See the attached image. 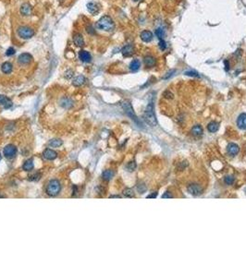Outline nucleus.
Segmentation results:
<instances>
[{
	"label": "nucleus",
	"instance_id": "41",
	"mask_svg": "<svg viewBox=\"0 0 246 277\" xmlns=\"http://www.w3.org/2000/svg\"><path fill=\"white\" fill-rule=\"evenodd\" d=\"M168 198H172V195L169 194V192H166L162 195V199H168Z\"/></svg>",
	"mask_w": 246,
	"mask_h": 277
},
{
	"label": "nucleus",
	"instance_id": "5",
	"mask_svg": "<svg viewBox=\"0 0 246 277\" xmlns=\"http://www.w3.org/2000/svg\"><path fill=\"white\" fill-rule=\"evenodd\" d=\"M121 106L123 108V110L125 111V113L128 115V117H130L132 120H134L135 122H138V119H137V117L135 115V112L133 110V107L131 105V104L129 102V101H124L122 104H121Z\"/></svg>",
	"mask_w": 246,
	"mask_h": 277
},
{
	"label": "nucleus",
	"instance_id": "8",
	"mask_svg": "<svg viewBox=\"0 0 246 277\" xmlns=\"http://www.w3.org/2000/svg\"><path fill=\"white\" fill-rule=\"evenodd\" d=\"M187 190L190 194L193 196H198L203 192V189L198 184H190L187 187Z\"/></svg>",
	"mask_w": 246,
	"mask_h": 277
},
{
	"label": "nucleus",
	"instance_id": "9",
	"mask_svg": "<svg viewBox=\"0 0 246 277\" xmlns=\"http://www.w3.org/2000/svg\"><path fill=\"white\" fill-rule=\"evenodd\" d=\"M86 8H87V10L89 11V13H91L92 15H97L100 11V5L95 1H91L89 3H87Z\"/></svg>",
	"mask_w": 246,
	"mask_h": 277
},
{
	"label": "nucleus",
	"instance_id": "12",
	"mask_svg": "<svg viewBox=\"0 0 246 277\" xmlns=\"http://www.w3.org/2000/svg\"><path fill=\"white\" fill-rule=\"evenodd\" d=\"M140 37H141V39H142V41H144L145 43H149L153 40L154 34H153L152 31L146 30V31H143L142 32H141Z\"/></svg>",
	"mask_w": 246,
	"mask_h": 277
},
{
	"label": "nucleus",
	"instance_id": "10",
	"mask_svg": "<svg viewBox=\"0 0 246 277\" xmlns=\"http://www.w3.org/2000/svg\"><path fill=\"white\" fill-rule=\"evenodd\" d=\"M79 58L84 63H90L92 61V55H91V54L88 51H85V50H81L79 52Z\"/></svg>",
	"mask_w": 246,
	"mask_h": 277
},
{
	"label": "nucleus",
	"instance_id": "46",
	"mask_svg": "<svg viewBox=\"0 0 246 277\" xmlns=\"http://www.w3.org/2000/svg\"><path fill=\"white\" fill-rule=\"evenodd\" d=\"M132 1H134V2H137V1H139V0H132Z\"/></svg>",
	"mask_w": 246,
	"mask_h": 277
},
{
	"label": "nucleus",
	"instance_id": "37",
	"mask_svg": "<svg viewBox=\"0 0 246 277\" xmlns=\"http://www.w3.org/2000/svg\"><path fill=\"white\" fill-rule=\"evenodd\" d=\"M138 190L140 191V193H144L146 190V187L144 184H140V185H138Z\"/></svg>",
	"mask_w": 246,
	"mask_h": 277
},
{
	"label": "nucleus",
	"instance_id": "48",
	"mask_svg": "<svg viewBox=\"0 0 246 277\" xmlns=\"http://www.w3.org/2000/svg\"><path fill=\"white\" fill-rule=\"evenodd\" d=\"M0 160H1V154H0Z\"/></svg>",
	"mask_w": 246,
	"mask_h": 277
},
{
	"label": "nucleus",
	"instance_id": "21",
	"mask_svg": "<svg viewBox=\"0 0 246 277\" xmlns=\"http://www.w3.org/2000/svg\"><path fill=\"white\" fill-rule=\"evenodd\" d=\"M12 69H13V66H12V64L9 63V62H4V63L2 64V66H1V70H2V72L5 73V74H9V73H11Z\"/></svg>",
	"mask_w": 246,
	"mask_h": 277
},
{
	"label": "nucleus",
	"instance_id": "38",
	"mask_svg": "<svg viewBox=\"0 0 246 277\" xmlns=\"http://www.w3.org/2000/svg\"><path fill=\"white\" fill-rule=\"evenodd\" d=\"M73 76V71L72 70H68L66 73H65V77L67 78V79H70Z\"/></svg>",
	"mask_w": 246,
	"mask_h": 277
},
{
	"label": "nucleus",
	"instance_id": "17",
	"mask_svg": "<svg viewBox=\"0 0 246 277\" xmlns=\"http://www.w3.org/2000/svg\"><path fill=\"white\" fill-rule=\"evenodd\" d=\"M0 105H3L6 109H8L12 106V101L8 97L0 94Z\"/></svg>",
	"mask_w": 246,
	"mask_h": 277
},
{
	"label": "nucleus",
	"instance_id": "35",
	"mask_svg": "<svg viewBox=\"0 0 246 277\" xmlns=\"http://www.w3.org/2000/svg\"><path fill=\"white\" fill-rule=\"evenodd\" d=\"M40 177H41V174L36 173V174H34V175L31 176L29 177V180H31V181H37V180L40 179Z\"/></svg>",
	"mask_w": 246,
	"mask_h": 277
},
{
	"label": "nucleus",
	"instance_id": "15",
	"mask_svg": "<svg viewBox=\"0 0 246 277\" xmlns=\"http://www.w3.org/2000/svg\"><path fill=\"white\" fill-rule=\"evenodd\" d=\"M227 151H228V153L231 154V155H237L239 151H240V148L237 144L235 143H230L227 147Z\"/></svg>",
	"mask_w": 246,
	"mask_h": 277
},
{
	"label": "nucleus",
	"instance_id": "1",
	"mask_svg": "<svg viewBox=\"0 0 246 277\" xmlns=\"http://www.w3.org/2000/svg\"><path fill=\"white\" fill-rule=\"evenodd\" d=\"M95 27L105 31H113L115 29V22L111 17L105 15L99 18L95 24Z\"/></svg>",
	"mask_w": 246,
	"mask_h": 277
},
{
	"label": "nucleus",
	"instance_id": "14",
	"mask_svg": "<svg viewBox=\"0 0 246 277\" xmlns=\"http://www.w3.org/2000/svg\"><path fill=\"white\" fill-rule=\"evenodd\" d=\"M73 43L76 46L78 47H82L84 46V39L81 33H75L73 35Z\"/></svg>",
	"mask_w": 246,
	"mask_h": 277
},
{
	"label": "nucleus",
	"instance_id": "27",
	"mask_svg": "<svg viewBox=\"0 0 246 277\" xmlns=\"http://www.w3.org/2000/svg\"><path fill=\"white\" fill-rule=\"evenodd\" d=\"M113 176H114V172H113L112 170H105V171H104L103 174H102L103 179L107 180V181L110 180V179L113 177Z\"/></svg>",
	"mask_w": 246,
	"mask_h": 277
},
{
	"label": "nucleus",
	"instance_id": "13",
	"mask_svg": "<svg viewBox=\"0 0 246 277\" xmlns=\"http://www.w3.org/2000/svg\"><path fill=\"white\" fill-rule=\"evenodd\" d=\"M20 12L22 16H25V17L30 16L32 12V8L29 3H24L22 5V7L20 8Z\"/></svg>",
	"mask_w": 246,
	"mask_h": 277
},
{
	"label": "nucleus",
	"instance_id": "45",
	"mask_svg": "<svg viewBox=\"0 0 246 277\" xmlns=\"http://www.w3.org/2000/svg\"><path fill=\"white\" fill-rule=\"evenodd\" d=\"M110 198H120V196H110Z\"/></svg>",
	"mask_w": 246,
	"mask_h": 277
},
{
	"label": "nucleus",
	"instance_id": "25",
	"mask_svg": "<svg viewBox=\"0 0 246 277\" xmlns=\"http://www.w3.org/2000/svg\"><path fill=\"white\" fill-rule=\"evenodd\" d=\"M33 167H34V164H33V162H32V159L27 160L23 163V166H22V168H23L24 171H31V170L33 169Z\"/></svg>",
	"mask_w": 246,
	"mask_h": 277
},
{
	"label": "nucleus",
	"instance_id": "18",
	"mask_svg": "<svg viewBox=\"0 0 246 277\" xmlns=\"http://www.w3.org/2000/svg\"><path fill=\"white\" fill-rule=\"evenodd\" d=\"M144 62L147 68H152L156 65V59L154 57H152V55H146V57H145Z\"/></svg>",
	"mask_w": 246,
	"mask_h": 277
},
{
	"label": "nucleus",
	"instance_id": "34",
	"mask_svg": "<svg viewBox=\"0 0 246 277\" xmlns=\"http://www.w3.org/2000/svg\"><path fill=\"white\" fill-rule=\"evenodd\" d=\"M184 74H185V75H187V76H191V77H200L199 74L196 71H193V70L186 71V72H184Z\"/></svg>",
	"mask_w": 246,
	"mask_h": 277
},
{
	"label": "nucleus",
	"instance_id": "19",
	"mask_svg": "<svg viewBox=\"0 0 246 277\" xmlns=\"http://www.w3.org/2000/svg\"><path fill=\"white\" fill-rule=\"evenodd\" d=\"M44 157L47 160H54L58 157V153L54 151V150H51V149H46L45 152H44Z\"/></svg>",
	"mask_w": 246,
	"mask_h": 277
},
{
	"label": "nucleus",
	"instance_id": "7",
	"mask_svg": "<svg viewBox=\"0 0 246 277\" xmlns=\"http://www.w3.org/2000/svg\"><path fill=\"white\" fill-rule=\"evenodd\" d=\"M32 54L29 53H22L19 55L18 58V63L20 65H29L32 61Z\"/></svg>",
	"mask_w": 246,
	"mask_h": 277
},
{
	"label": "nucleus",
	"instance_id": "6",
	"mask_svg": "<svg viewBox=\"0 0 246 277\" xmlns=\"http://www.w3.org/2000/svg\"><path fill=\"white\" fill-rule=\"evenodd\" d=\"M3 153L5 155V157H7V158H9V159L13 158L17 154V148H16V146L13 145V144H8L4 148Z\"/></svg>",
	"mask_w": 246,
	"mask_h": 277
},
{
	"label": "nucleus",
	"instance_id": "42",
	"mask_svg": "<svg viewBox=\"0 0 246 277\" xmlns=\"http://www.w3.org/2000/svg\"><path fill=\"white\" fill-rule=\"evenodd\" d=\"M174 72H175V70H174V69H173V70H170V71L168 73V75H166V76L164 77V79H168L170 76H172V75H173V73H174Z\"/></svg>",
	"mask_w": 246,
	"mask_h": 277
},
{
	"label": "nucleus",
	"instance_id": "40",
	"mask_svg": "<svg viewBox=\"0 0 246 277\" xmlns=\"http://www.w3.org/2000/svg\"><path fill=\"white\" fill-rule=\"evenodd\" d=\"M164 96H165L166 98H173V94H171V92H169L168 91H167L164 92Z\"/></svg>",
	"mask_w": 246,
	"mask_h": 277
},
{
	"label": "nucleus",
	"instance_id": "39",
	"mask_svg": "<svg viewBox=\"0 0 246 277\" xmlns=\"http://www.w3.org/2000/svg\"><path fill=\"white\" fill-rule=\"evenodd\" d=\"M86 31H87L88 33H90V34H94V33L95 32V30H94V28H93L92 26H88V27L86 28Z\"/></svg>",
	"mask_w": 246,
	"mask_h": 277
},
{
	"label": "nucleus",
	"instance_id": "29",
	"mask_svg": "<svg viewBox=\"0 0 246 277\" xmlns=\"http://www.w3.org/2000/svg\"><path fill=\"white\" fill-rule=\"evenodd\" d=\"M155 35H156V37L159 40H162L164 37H165V31H164V30L163 29H161V28H157L156 30H155Z\"/></svg>",
	"mask_w": 246,
	"mask_h": 277
},
{
	"label": "nucleus",
	"instance_id": "26",
	"mask_svg": "<svg viewBox=\"0 0 246 277\" xmlns=\"http://www.w3.org/2000/svg\"><path fill=\"white\" fill-rule=\"evenodd\" d=\"M191 133L194 136H200L203 134V127L200 125H196L194 127H192L191 128Z\"/></svg>",
	"mask_w": 246,
	"mask_h": 277
},
{
	"label": "nucleus",
	"instance_id": "16",
	"mask_svg": "<svg viewBox=\"0 0 246 277\" xmlns=\"http://www.w3.org/2000/svg\"><path fill=\"white\" fill-rule=\"evenodd\" d=\"M237 126L241 129H246V113H242L237 119Z\"/></svg>",
	"mask_w": 246,
	"mask_h": 277
},
{
	"label": "nucleus",
	"instance_id": "47",
	"mask_svg": "<svg viewBox=\"0 0 246 277\" xmlns=\"http://www.w3.org/2000/svg\"><path fill=\"white\" fill-rule=\"evenodd\" d=\"M0 198H3V196H1V195H0Z\"/></svg>",
	"mask_w": 246,
	"mask_h": 277
},
{
	"label": "nucleus",
	"instance_id": "33",
	"mask_svg": "<svg viewBox=\"0 0 246 277\" xmlns=\"http://www.w3.org/2000/svg\"><path fill=\"white\" fill-rule=\"evenodd\" d=\"M225 183L227 185H232L234 183V177L231 176H228L225 177Z\"/></svg>",
	"mask_w": 246,
	"mask_h": 277
},
{
	"label": "nucleus",
	"instance_id": "28",
	"mask_svg": "<svg viewBox=\"0 0 246 277\" xmlns=\"http://www.w3.org/2000/svg\"><path fill=\"white\" fill-rule=\"evenodd\" d=\"M62 143H63L62 140H59V139H54V140H51L49 141V145H50L51 147H54V148L61 146Z\"/></svg>",
	"mask_w": 246,
	"mask_h": 277
},
{
	"label": "nucleus",
	"instance_id": "2",
	"mask_svg": "<svg viewBox=\"0 0 246 277\" xmlns=\"http://www.w3.org/2000/svg\"><path fill=\"white\" fill-rule=\"evenodd\" d=\"M144 118L146 121V123L152 127H155L157 125V120H156V117L155 114V108H154V102L150 101L149 104H147L145 111V115H144Z\"/></svg>",
	"mask_w": 246,
	"mask_h": 277
},
{
	"label": "nucleus",
	"instance_id": "23",
	"mask_svg": "<svg viewBox=\"0 0 246 277\" xmlns=\"http://www.w3.org/2000/svg\"><path fill=\"white\" fill-rule=\"evenodd\" d=\"M218 127H219L218 123H217V122H215V121L210 122V123L208 124V126H207V129H208V130H209L210 132H212V133L217 132V131L218 130Z\"/></svg>",
	"mask_w": 246,
	"mask_h": 277
},
{
	"label": "nucleus",
	"instance_id": "3",
	"mask_svg": "<svg viewBox=\"0 0 246 277\" xmlns=\"http://www.w3.org/2000/svg\"><path fill=\"white\" fill-rule=\"evenodd\" d=\"M61 190L60 182L57 179H53L49 181L47 187H46V193L49 196H57Z\"/></svg>",
	"mask_w": 246,
	"mask_h": 277
},
{
	"label": "nucleus",
	"instance_id": "4",
	"mask_svg": "<svg viewBox=\"0 0 246 277\" xmlns=\"http://www.w3.org/2000/svg\"><path fill=\"white\" fill-rule=\"evenodd\" d=\"M17 34L19 35L22 39L27 40V39L32 38V37L34 35V31L31 27L21 26V27L18 28V30H17Z\"/></svg>",
	"mask_w": 246,
	"mask_h": 277
},
{
	"label": "nucleus",
	"instance_id": "24",
	"mask_svg": "<svg viewBox=\"0 0 246 277\" xmlns=\"http://www.w3.org/2000/svg\"><path fill=\"white\" fill-rule=\"evenodd\" d=\"M140 67H141V62H140V60H138V59L132 60V61L131 62V64H130V69H131L132 72H135V71L139 70Z\"/></svg>",
	"mask_w": 246,
	"mask_h": 277
},
{
	"label": "nucleus",
	"instance_id": "31",
	"mask_svg": "<svg viewBox=\"0 0 246 277\" xmlns=\"http://www.w3.org/2000/svg\"><path fill=\"white\" fill-rule=\"evenodd\" d=\"M158 47L160 48L161 51H165V50L167 49V47H168L166 41L163 40V39H162V40H159V43H158Z\"/></svg>",
	"mask_w": 246,
	"mask_h": 277
},
{
	"label": "nucleus",
	"instance_id": "32",
	"mask_svg": "<svg viewBox=\"0 0 246 277\" xmlns=\"http://www.w3.org/2000/svg\"><path fill=\"white\" fill-rule=\"evenodd\" d=\"M135 168H136V163L133 161V162H131V163H128V165H127V169L130 171V172H132V171H134L135 170Z\"/></svg>",
	"mask_w": 246,
	"mask_h": 277
},
{
	"label": "nucleus",
	"instance_id": "30",
	"mask_svg": "<svg viewBox=\"0 0 246 277\" xmlns=\"http://www.w3.org/2000/svg\"><path fill=\"white\" fill-rule=\"evenodd\" d=\"M123 194H124L125 197L127 198H132L134 197V192L131 189H125L124 191H123Z\"/></svg>",
	"mask_w": 246,
	"mask_h": 277
},
{
	"label": "nucleus",
	"instance_id": "11",
	"mask_svg": "<svg viewBox=\"0 0 246 277\" xmlns=\"http://www.w3.org/2000/svg\"><path fill=\"white\" fill-rule=\"evenodd\" d=\"M121 54L123 57L129 58L134 54V46L132 45H127L121 49Z\"/></svg>",
	"mask_w": 246,
	"mask_h": 277
},
{
	"label": "nucleus",
	"instance_id": "36",
	"mask_svg": "<svg viewBox=\"0 0 246 277\" xmlns=\"http://www.w3.org/2000/svg\"><path fill=\"white\" fill-rule=\"evenodd\" d=\"M15 53H16L15 49H14L13 47H9V48L7 50V52H6V55H7V57H11V55H13Z\"/></svg>",
	"mask_w": 246,
	"mask_h": 277
},
{
	"label": "nucleus",
	"instance_id": "44",
	"mask_svg": "<svg viewBox=\"0 0 246 277\" xmlns=\"http://www.w3.org/2000/svg\"><path fill=\"white\" fill-rule=\"evenodd\" d=\"M156 196H157V192H155L154 194L147 196V199H151V198H156Z\"/></svg>",
	"mask_w": 246,
	"mask_h": 277
},
{
	"label": "nucleus",
	"instance_id": "22",
	"mask_svg": "<svg viewBox=\"0 0 246 277\" xmlns=\"http://www.w3.org/2000/svg\"><path fill=\"white\" fill-rule=\"evenodd\" d=\"M60 105L64 108H70L73 105V102L72 100H70L69 98H66L64 97L61 101H60Z\"/></svg>",
	"mask_w": 246,
	"mask_h": 277
},
{
	"label": "nucleus",
	"instance_id": "43",
	"mask_svg": "<svg viewBox=\"0 0 246 277\" xmlns=\"http://www.w3.org/2000/svg\"><path fill=\"white\" fill-rule=\"evenodd\" d=\"M224 64H225V69H226V70H228V68H230V64H228V60H225V61H224Z\"/></svg>",
	"mask_w": 246,
	"mask_h": 277
},
{
	"label": "nucleus",
	"instance_id": "20",
	"mask_svg": "<svg viewBox=\"0 0 246 277\" xmlns=\"http://www.w3.org/2000/svg\"><path fill=\"white\" fill-rule=\"evenodd\" d=\"M84 82H85V77L82 76V75H80V76H77L76 78L73 79V81H72V85L75 86V87H80V86H81Z\"/></svg>",
	"mask_w": 246,
	"mask_h": 277
}]
</instances>
